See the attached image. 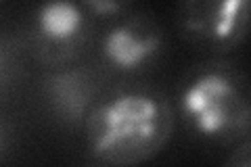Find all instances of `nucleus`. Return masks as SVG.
<instances>
[{
    "instance_id": "nucleus-8",
    "label": "nucleus",
    "mask_w": 251,
    "mask_h": 167,
    "mask_svg": "<svg viewBox=\"0 0 251 167\" xmlns=\"http://www.w3.org/2000/svg\"><path fill=\"white\" fill-rule=\"evenodd\" d=\"M222 167H251V138L239 142L224 159Z\"/></svg>"
},
{
    "instance_id": "nucleus-6",
    "label": "nucleus",
    "mask_w": 251,
    "mask_h": 167,
    "mask_svg": "<svg viewBox=\"0 0 251 167\" xmlns=\"http://www.w3.org/2000/svg\"><path fill=\"white\" fill-rule=\"evenodd\" d=\"M94 84L97 82L88 71L67 67L46 73L42 79V92L59 117L84 123L88 111L99 98Z\"/></svg>"
},
{
    "instance_id": "nucleus-5",
    "label": "nucleus",
    "mask_w": 251,
    "mask_h": 167,
    "mask_svg": "<svg viewBox=\"0 0 251 167\" xmlns=\"http://www.w3.org/2000/svg\"><path fill=\"white\" fill-rule=\"evenodd\" d=\"M163 29L151 13L128 11L117 17L99 38V54L111 69L136 73L159 59Z\"/></svg>"
},
{
    "instance_id": "nucleus-3",
    "label": "nucleus",
    "mask_w": 251,
    "mask_h": 167,
    "mask_svg": "<svg viewBox=\"0 0 251 167\" xmlns=\"http://www.w3.org/2000/svg\"><path fill=\"white\" fill-rule=\"evenodd\" d=\"M27 38L31 54L42 67L50 71L74 67L90 44L92 17L84 2H42L31 11Z\"/></svg>"
},
{
    "instance_id": "nucleus-9",
    "label": "nucleus",
    "mask_w": 251,
    "mask_h": 167,
    "mask_svg": "<svg viewBox=\"0 0 251 167\" xmlns=\"http://www.w3.org/2000/svg\"><path fill=\"white\" fill-rule=\"evenodd\" d=\"M90 167H109V165H103V163H99V165H90Z\"/></svg>"
},
{
    "instance_id": "nucleus-7",
    "label": "nucleus",
    "mask_w": 251,
    "mask_h": 167,
    "mask_svg": "<svg viewBox=\"0 0 251 167\" xmlns=\"http://www.w3.org/2000/svg\"><path fill=\"white\" fill-rule=\"evenodd\" d=\"M84 6L92 19H117L132 9L130 2H122V0H92V2H84Z\"/></svg>"
},
{
    "instance_id": "nucleus-4",
    "label": "nucleus",
    "mask_w": 251,
    "mask_h": 167,
    "mask_svg": "<svg viewBox=\"0 0 251 167\" xmlns=\"http://www.w3.org/2000/svg\"><path fill=\"white\" fill-rule=\"evenodd\" d=\"M176 27L193 48L226 54L251 31V0H188L176 6Z\"/></svg>"
},
{
    "instance_id": "nucleus-10",
    "label": "nucleus",
    "mask_w": 251,
    "mask_h": 167,
    "mask_svg": "<svg viewBox=\"0 0 251 167\" xmlns=\"http://www.w3.org/2000/svg\"><path fill=\"white\" fill-rule=\"evenodd\" d=\"M249 138H251V132H249Z\"/></svg>"
},
{
    "instance_id": "nucleus-1",
    "label": "nucleus",
    "mask_w": 251,
    "mask_h": 167,
    "mask_svg": "<svg viewBox=\"0 0 251 167\" xmlns=\"http://www.w3.org/2000/svg\"><path fill=\"white\" fill-rule=\"evenodd\" d=\"M174 109L151 86H120L100 94L84 119L90 155L109 167H136L163 150L174 132Z\"/></svg>"
},
{
    "instance_id": "nucleus-2",
    "label": "nucleus",
    "mask_w": 251,
    "mask_h": 167,
    "mask_svg": "<svg viewBox=\"0 0 251 167\" xmlns=\"http://www.w3.org/2000/svg\"><path fill=\"white\" fill-rule=\"evenodd\" d=\"M178 113L188 130L218 146H237L251 132V79L230 61H203L184 73Z\"/></svg>"
}]
</instances>
